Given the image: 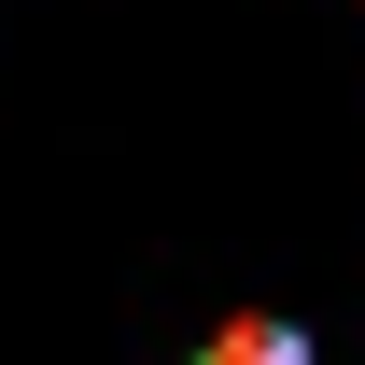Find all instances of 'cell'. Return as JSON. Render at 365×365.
Wrapping results in <instances>:
<instances>
[{"label": "cell", "instance_id": "cell-1", "mask_svg": "<svg viewBox=\"0 0 365 365\" xmlns=\"http://www.w3.org/2000/svg\"><path fill=\"white\" fill-rule=\"evenodd\" d=\"M197 365H309V337H295V323H211V337H197Z\"/></svg>", "mask_w": 365, "mask_h": 365}]
</instances>
